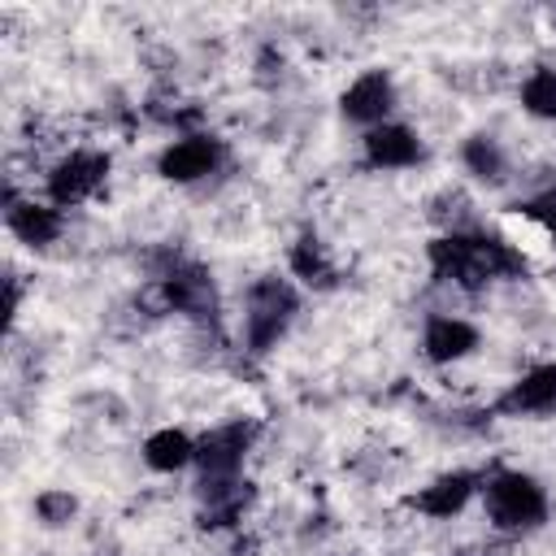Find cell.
Returning <instances> with one entry per match:
<instances>
[{
  "mask_svg": "<svg viewBox=\"0 0 556 556\" xmlns=\"http://www.w3.org/2000/svg\"><path fill=\"white\" fill-rule=\"evenodd\" d=\"M143 465L152 473H182L195 469V434H187L182 426H161L143 439Z\"/></svg>",
  "mask_w": 556,
  "mask_h": 556,
  "instance_id": "14",
  "label": "cell"
},
{
  "mask_svg": "<svg viewBox=\"0 0 556 556\" xmlns=\"http://www.w3.org/2000/svg\"><path fill=\"white\" fill-rule=\"evenodd\" d=\"M460 169L473 178V182H486V187H504L508 182V148L491 135V130H473L460 139Z\"/></svg>",
  "mask_w": 556,
  "mask_h": 556,
  "instance_id": "13",
  "label": "cell"
},
{
  "mask_svg": "<svg viewBox=\"0 0 556 556\" xmlns=\"http://www.w3.org/2000/svg\"><path fill=\"white\" fill-rule=\"evenodd\" d=\"M482 513L495 534H530L552 517L547 486L526 469H491L482 473Z\"/></svg>",
  "mask_w": 556,
  "mask_h": 556,
  "instance_id": "2",
  "label": "cell"
},
{
  "mask_svg": "<svg viewBox=\"0 0 556 556\" xmlns=\"http://www.w3.org/2000/svg\"><path fill=\"white\" fill-rule=\"evenodd\" d=\"M4 226L22 248H52L65 235V208H56L48 195H17L13 187L4 191Z\"/></svg>",
  "mask_w": 556,
  "mask_h": 556,
  "instance_id": "8",
  "label": "cell"
},
{
  "mask_svg": "<svg viewBox=\"0 0 556 556\" xmlns=\"http://www.w3.org/2000/svg\"><path fill=\"white\" fill-rule=\"evenodd\" d=\"M300 313V287L282 274H261L243 295V348L252 356L274 352Z\"/></svg>",
  "mask_w": 556,
  "mask_h": 556,
  "instance_id": "3",
  "label": "cell"
},
{
  "mask_svg": "<svg viewBox=\"0 0 556 556\" xmlns=\"http://www.w3.org/2000/svg\"><path fill=\"white\" fill-rule=\"evenodd\" d=\"M482 495V473L478 469H447L439 478H430L417 495H413V508L430 521H452L469 508V500Z\"/></svg>",
  "mask_w": 556,
  "mask_h": 556,
  "instance_id": "12",
  "label": "cell"
},
{
  "mask_svg": "<svg viewBox=\"0 0 556 556\" xmlns=\"http://www.w3.org/2000/svg\"><path fill=\"white\" fill-rule=\"evenodd\" d=\"M287 269H291L295 282L317 287V291L334 287V278H339V269H334V261H330V252H326V243H321L317 235H300V239L291 243V252H287Z\"/></svg>",
  "mask_w": 556,
  "mask_h": 556,
  "instance_id": "15",
  "label": "cell"
},
{
  "mask_svg": "<svg viewBox=\"0 0 556 556\" xmlns=\"http://www.w3.org/2000/svg\"><path fill=\"white\" fill-rule=\"evenodd\" d=\"M230 148L222 135L213 130H178L161 152H156V174L174 187H195L208 182L213 174H222Z\"/></svg>",
  "mask_w": 556,
  "mask_h": 556,
  "instance_id": "5",
  "label": "cell"
},
{
  "mask_svg": "<svg viewBox=\"0 0 556 556\" xmlns=\"http://www.w3.org/2000/svg\"><path fill=\"white\" fill-rule=\"evenodd\" d=\"M256 434H261V426L252 417L217 421L204 434H195V478H243Z\"/></svg>",
  "mask_w": 556,
  "mask_h": 556,
  "instance_id": "6",
  "label": "cell"
},
{
  "mask_svg": "<svg viewBox=\"0 0 556 556\" xmlns=\"http://www.w3.org/2000/svg\"><path fill=\"white\" fill-rule=\"evenodd\" d=\"M35 517L48 526V530H61V526H70L74 517H78V495L74 491H65V486H43L39 495H35Z\"/></svg>",
  "mask_w": 556,
  "mask_h": 556,
  "instance_id": "17",
  "label": "cell"
},
{
  "mask_svg": "<svg viewBox=\"0 0 556 556\" xmlns=\"http://www.w3.org/2000/svg\"><path fill=\"white\" fill-rule=\"evenodd\" d=\"M361 161L378 174H400L426 161V139L408 122H382L361 135Z\"/></svg>",
  "mask_w": 556,
  "mask_h": 556,
  "instance_id": "9",
  "label": "cell"
},
{
  "mask_svg": "<svg viewBox=\"0 0 556 556\" xmlns=\"http://www.w3.org/2000/svg\"><path fill=\"white\" fill-rule=\"evenodd\" d=\"M395 104H400V87H395V74L382 70V65L361 70L339 91V117L352 122V126H361V135L374 130V126H382V122H395Z\"/></svg>",
  "mask_w": 556,
  "mask_h": 556,
  "instance_id": "7",
  "label": "cell"
},
{
  "mask_svg": "<svg viewBox=\"0 0 556 556\" xmlns=\"http://www.w3.org/2000/svg\"><path fill=\"white\" fill-rule=\"evenodd\" d=\"M109 174H113V156H109L104 148H70V152H61V156L48 165V174H43V195H48L56 208L70 213V208L96 200V195L104 191Z\"/></svg>",
  "mask_w": 556,
  "mask_h": 556,
  "instance_id": "4",
  "label": "cell"
},
{
  "mask_svg": "<svg viewBox=\"0 0 556 556\" xmlns=\"http://www.w3.org/2000/svg\"><path fill=\"white\" fill-rule=\"evenodd\" d=\"M517 100L534 122H556V65H534L521 78Z\"/></svg>",
  "mask_w": 556,
  "mask_h": 556,
  "instance_id": "16",
  "label": "cell"
},
{
  "mask_svg": "<svg viewBox=\"0 0 556 556\" xmlns=\"http://www.w3.org/2000/svg\"><path fill=\"white\" fill-rule=\"evenodd\" d=\"M426 265L430 278L456 291H486L491 282L504 278H521L526 274V252L513 248L508 239L491 235V230H452V235H434L426 243Z\"/></svg>",
  "mask_w": 556,
  "mask_h": 556,
  "instance_id": "1",
  "label": "cell"
},
{
  "mask_svg": "<svg viewBox=\"0 0 556 556\" xmlns=\"http://www.w3.org/2000/svg\"><path fill=\"white\" fill-rule=\"evenodd\" d=\"M500 417H547L556 413V361H539L521 369L495 400Z\"/></svg>",
  "mask_w": 556,
  "mask_h": 556,
  "instance_id": "11",
  "label": "cell"
},
{
  "mask_svg": "<svg viewBox=\"0 0 556 556\" xmlns=\"http://www.w3.org/2000/svg\"><path fill=\"white\" fill-rule=\"evenodd\" d=\"M482 348V330L460 313H430L421 321V356L430 365H460Z\"/></svg>",
  "mask_w": 556,
  "mask_h": 556,
  "instance_id": "10",
  "label": "cell"
},
{
  "mask_svg": "<svg viewBox=\"0 0 556 556\" xmlns=\"http://www.w3.org/2000/svg\"><path fill=\"white\" fill-rule=\"evenodd\" d=\"M521 217H530V222H534V230H543V235L556 243V178H552V182H543L534 195H526V200H521Z\"/></svg>",
  "mask_w": 556,
  "mask_h": 556,
  "instance_id": "18",
  "label": "cell"
}]
</instances>
